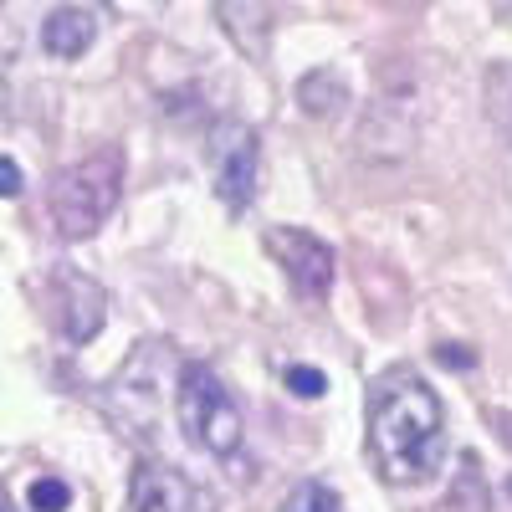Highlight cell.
<instances>
[{"label": "cell", "instance_id": "obj_1", "mask_svg": "<svg viewBox=\"0 0 512 512\" xmlns=\"http://www.w3.org/2000/svg\"><path fill=\"white\" fill-rule=\"evenodd\" d=\"M369 456L384 482L415 487L441 472L446 415L415 369H384L369 390Z\"/></svg>", "mask_w": 512, "mask_h": 512}, {"label": "cell", "instance_id": "obj_2", "mask_svg": "<svg viewBox=\"0 0 512 512\" xmlns=\"http://www.w3.org/2000/svg\"><path fill=\"white\" fill-rule=\"evenodd\" d=\"M123 195V149L103 144L98 154L77 159L72 169H62L52 185V221L67 241H88Z\"/></svg>", "mask_w": 512, "mask_h": 512}, {"label": "cell", "instance_id": "obj_3", "mask_svg": "<svg viewBox=\"0 0 512 512\" xmlns=\"http://www.w3.org/2000/svg\"><path fill=\"white\" fill-rule=\"evenodd\" d=\"M180 425H185V441H195L205 456L231 461L241 446V410L226 395V384L210 374L205 364H185L180 369Z\"/></svg>", "mask_w": 512, "mask_h": 512}, {"label": "cell", "instance_id": "obj_4", "mask_svg": "<svg viewBox=\"0 0 512 512\" xmlns=\"http://www.w3.org/2000/svg\"><path fill=\"white\" fill-rule=\"evenodd\" d=\"M210 159H216V195L226 210H246L262 180V139L241 118H221L210 128Z\"/></svg>", "mask_w": 512, "mask_h": 512}, {"label": "cell", "instance_id": "obj_5", "mask_svg": "<svg viewBox=\"0 0 512 512\" xmlns=\"http://www.w3.org/2000/svg\"><path fill=\"white\" fill-rule=\"evenodd\" d=\"M267 251L277 256V267L287 272L292 292L303 297V303H323L328 287H333V246L323 236L297 231V226H272Z\"/></svg>", "mask_w": 512, "mask_h": 512}, {"label": "cell", "instance_id": "obj_6", "mask_svg": "<svg viewBox=\"0 0 512 512\" xmlns=\"http://www.w3.org/2000/svg\"><path fill=\"white\" fill-rule=\"evenodd\" d=\"M123 512H216V497L200 482L180 477L175 466L139 461L134 477H128V507Z\"/></svg>", "mask_w": 512, "mask_h": 512}, {"label": "cell", "instance_id": "obj_7", "mask_svg": "<svg viewBox=\"0 0 512 512\" xmlns=\"http://www.w3.org/2000/svg\"><path fill=\"white\" fill-rule=\"evenodd\" d=\"M216 21L246 62L272 57V0H216Z\"/></svg>", "mask_w": 512, "mask_h": 512}, {"label": "cell", "instance_id": "obj_8", "mask_svg": "<svg viewBox=\"0 0 512 512\" xmlns=\"http://www.w3.org/2000/svg\"><path fill=\"white\" fill-rule=\"evenodd\" d=\"M57 292H62V308H57L62 333L72 338V344H88V338L103 328V318H108L103 287L93 277H82V272H57Z\"/></svg>", "mask_w": 512, "mask_h": 512}, {"label": "cell", "instance_id": "obj_9", "mask_svg": "<svg viewBox=\"0 0 512 512\" xmlns=\"http://www.w3.org/2000/svg\"><path fill=\"white\" fill-rule=\"evenodd\" d=\"M93 36H98V21H93V11H82V6H57L47 21H41V47H47L52 57H62V62L88 52Z\"/></svg>", "mask_w": 512, "mask_h": 512}, {"label": "cell", "instance_id": "obj_10", "mask_svg": "<svg viewBox=\"0 0 512 512\" xmlns=\"http://www.w3.org/2000/svg\"><path fill=\"white\" fill-rule=\"evenodd\" d=\"M297 108H303L308 118L328 123L349 108V82L338 77L333 67H313L308 77H297Z\"/></svg>", "mask_w": 512, "mask_h": 512}, {"label": "cell", "instance_id": "obj_11", "mask_svg": "<svg viewBox=\"0 0 512 512\" xmlns=\"http://www.w3.org/2000/svg\"><path fill=\"white\" fill-rule=\"evenodd\" d=\"M277 512H338V492L323 487V482H297Z\"/></svg>", "mask_w": 512, "mask_h": 512}, {"label": "cell", "instance_id": "obj_12", "mask_svg": "<svg viewBox=\"0 0 512 512\" xmlns=\"http://www.w3.org/2000/svg\"><path fill=\"white\" fill-rule=\"evenodd\" d=\"M26 502H31V512H67L72 487H67L62 477H36L31 492H26Z\"/></svg>", "mask_w": 512, "mask_h": 512}, {"label": "cell", "instance_id": "obj_13", "mask_svg": "<svg viewBox=\"0 0 512 512\" xmlns=\"http://www.w3.org/2000/svg\"><path fill=\"white\" fill-rule=\"evenodd\" d=\"M282 384H287L297 400H323V395H328V374L313 369V364H292V369L282 374Z\"/></svg>", "mask_w": 512, "mask_h": 512}, {"label": "cell", "instance_id": "obj_14", "mask_svg": "<svg viewBox=\"0 0 512 512\" xmlns=\"http://www.w3.org/2000/svg\"><path fill=\"white\" fill-rule=\"evenodd\" d=\"M21 185H26V180H21V164L0 154V200H16V195H21Z\"/></svg>", "mask_w": 512, "mask_h": 512}, {"label": "cell", "instance_id": "obj_15", "mask_svg": "<svg viewBox=\"0 0 512 512\" xmlns=\"http://www.w3.org/2000/svg\"><path fill=\"white\" fill-rule=\"evenodd\" d=\"M436 359H441L446 369H472V364H477V354H472V349H461V344H441Z\"/></svg>", "mask_w": 512, "mask_h": 512}]
</instances>
